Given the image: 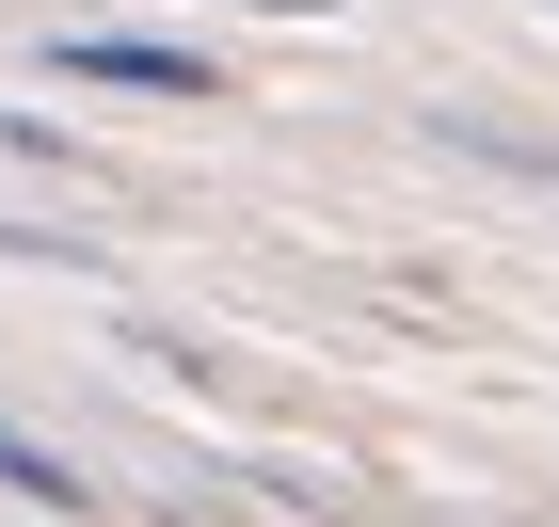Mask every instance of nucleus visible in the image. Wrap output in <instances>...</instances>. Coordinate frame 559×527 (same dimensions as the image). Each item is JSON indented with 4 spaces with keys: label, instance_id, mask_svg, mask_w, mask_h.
Here are the masks:
<instances>
[{
    "label": "nucleus",
    "instance_id": "1",
    "mask_svg": "<svg viewBox=\"0 0 559 527\" xmlns=\"http://www.w3.org/2000/svg\"><path fill=\"white\" fill-rule=\"evenodd\" d=\"M48 64H64V81H112V96H209V64L176 33H64Z\"/></svg>",
    "mask_w": 559,
    "mask_h": 527
},
{
    "label": "nucleus",
    "instance_id": "2",
    "mask_svg": "<svg viewBox=\"0 0 559 527\" xmlns=\"http://www.w3.org/2000/svg\"><path fill=\"white\" fill-rule=\"evenodd\" d=\"M0 495H33V512H81V464H64V447H33L16 416H0Z\"/></svg>",
    "mask_w": 559,
    "mask_h": 527
},
{
    "label": "nucleus",
    "instance_id": "3",
    "mask_svg": "<svg viewBox=\"0 0 559 527\" xmlns=\"http://www.w3.org/2000/svg\"><path fill=\"white\" fill-rule=\"evenodd\" d=\"M240 16H304V0H240Z\"/></svg>",
    "mask_w": 559,
    "mask_h": 527
}]
</instances>
